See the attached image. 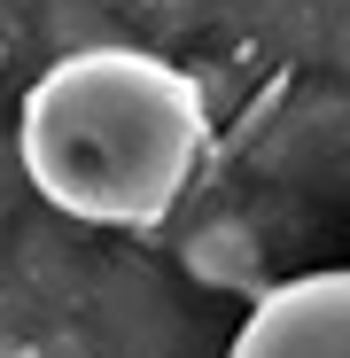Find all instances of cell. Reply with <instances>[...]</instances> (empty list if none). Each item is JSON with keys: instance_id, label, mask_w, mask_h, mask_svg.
<instances>
[{"instance_id": "obj_2", "label": "cell", "mask_w": 350, "mask_h": 358, "mask_svg": "<svg viewBox=\"0 0 350 358\" xmlns=\"http://www.w3.org/2000/svg\"><path fill=\"white\" fill-rule=\"evenodd\" d=\"M226 358H350V265L265 288Z\"/></svg>"}, {"instance_id": "obj_1", "label": "cell", "mask_w": 350, "mask_h": 358, "mask_svg": "<svg viewBox=\"0 0 350 358\" xmlns=\"http://www.w3.org/2000/svg\"><path fill=\"white\" fill-rule=\"evenodd\" d=\"M31 187L78 218L140 234L180 210L210 156V101L203 86L140 47H78L31 78L16 125Z\"/></svg>"}]
</instances>
